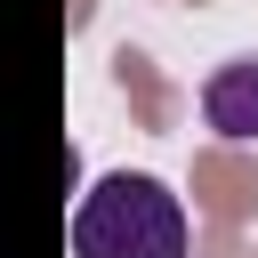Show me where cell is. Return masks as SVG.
Listing matches in <instances>:
<instances>
[{"mask_svg": "<svg viewBox=\"0 0 258 258\" xmlns=\"http://www.w3.org/2000/svg\"><path fill=\"white\" fill-rule=\"evenodd\" d=\"M73 258H185V210L161 177L113 169L73 210Z\"/></svg>", "mask_w": 258, "mask_h": 258, "instance_id": "obj_1", "label": "cell"}, {"mask_svg": "<svg viewBox=\"0 0 258 258\" xmlns=\"http://www.w3.org/2000/svg\"><path fill=\"white\" fill-rule=\"evenodd\" d=\"M202 121L218 137H234V145L258 137V56H234V64H218L202 81Z\"/></svg>", "mask_w": 258, "mask_h": 258, "instance_id": "obj_2", "label": "cell"}]
</instances>
